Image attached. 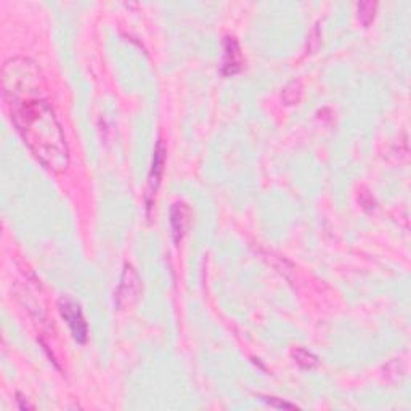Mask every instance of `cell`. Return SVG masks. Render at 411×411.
I'll return each mask as SVG.
<instances>
[{"label":"cell","mask_w":411,"mask_h":411,"mask_svg":"<svg viewBox=\"0 0 411 411\" xmlns=\"http://www.w3.org/2000/svg\"><path fill=\"white\" fill-rule=\"evenodd\" d=\"M264 400L267 403L273 405V407H277V408H296V405L288 403V402H282V400H277V398H273V397H264Z\"/></svg>","instance_id":"30bf717a"},{"label":"cell","mask_w":411,"mask_h":411,"mask_svg":"<svg viewBox=\"0 0 411 411\" xmlns=\"http://www.w3.org/2000/svg\"><path fill=\"white\" fill-rule=\"evenodd\" d=\"M166 154H168V150H166V145H164L163 140H159L158 145H156V150H154L152 172H150V177H148V193H147L148 209H152L153 198L156 195V191H158L161 179H163L164 164H166Z\"/></svg>","instance_id":"277c9868"},{"label":"cell","mask_w":411,"mask_h":411,"mask_svg":"<svg viewBox=\"0 0 411 411\" xmlns=\"http://www.w3.org/2000/svg\"><path fill=\"white\" fill-rule=\"evenodd\" d=\"M190 207L185 202H175L172 209H170V225H172L175 243H179L184 238L190 223Z\"/></svg>","instance_id":"8992f818"},{"label":"cell","mask_w":411,"mask_h":411,"mask_svg":"<svg viewBox=\"0 0 411 411\" xmlns=\"http://www.w3.org/2000/svg\"><path fill=\"white\" fill-rule=\"evenodd\" d=\"M2 90L15 127L35 158L55 172L66 170L70 152L39 66L29 58L8 60L2 67Z\"/></svg>","instance_id":"6da1fadb"},{"label":"cell","mask_w":411,"mask_h":411,"mask_svg":"<svg viewBox=\"0 0 411 411\" xmlns=\"http://www.w3.org/2000/svg\"><path fill=\"white\" fill-rule=\"evenodd\" d=\"M294 358H296V362H298L299 365L304 366V368H314V366H316V363H319V360H316V357L314 355V353L305 350V348H298V350L294 352Z\"/></svg>","instance_id":"9c48e42d"},{"label":"cell","mask_w":411,"mask_h":411,"mask_svg":"<svg viewBox=\"0 0 411 411\" xmlns=\"http://www.w3.org/2000/svg\"><path fill=\"white\" fill-rule=\"evenodd\" d=\"M58 310H60V315L63 316V320L70 326V330L72 332V337L77 342H84L87 341V336H88V330H87V323H86V319H84V314H82V309L81 305L76 303L74 299L67 298H61L58 300Z\"/></svg>","instance_id":"3957f363"},{"label":"cell","mask_w":411,"mask_h":411,"mask_svg":"<svg viewBox=\"0 0 411 411\" xmlns=\"http://www.w3.org/2000/svg\"><path fill=\"white\" fill-rule=\"evenodd\" d=\"M140 293H142V280H140L137 270L130 264H126L116 293V304L119 309H130L138 300Z\"/></svg>","instance_id":"7a4b0ae2"},{"label":"cell","mask_w":411,"mask_h":411,"mask_svg":"<svg viewBox=\"0 0 411 411\" xmlns=\"http://www.w3.org/2000/svg\"><path fill=\"white\" fill-rule=\"evenodd\" d=\"M300 93H303V86H300V82L293 81V82H291V84H288V86L284 87V90H283V100L286 103H289V105H291V103L299 102Z\"/></svg>","instance_id":"ba28073f"},{"label":"cell","mask_w":411,"mask_h":411,"mask_svg":"<svg viewBox=\"0 0 411 411\" xmlns=\"http://www.w3.org/2000/svg\"><path fill=\"white\" fill-rule=\"evenodd\" d=\"M243 66V56L239 50L238 42L233 38H227L223 44V60H222V72L225 76H233L239 72Z\"/></svg>","instance_id":"5b68a950"},{"label":"cell","mask_w":411,"mask_h":411,"mask_svg":"<svg viewBox=\"0 0 411 411\" xmlns=\"http://www.w3.org/2000/svg\"><path fill=\"white\" fill-rule=\"evenodd\" d=\"M378 5L374 2H362L358 3V19H360L363 26H369L374 19V12H376Z\"/></svg>","instance_id":"52a82bcc"}]
</instances>
